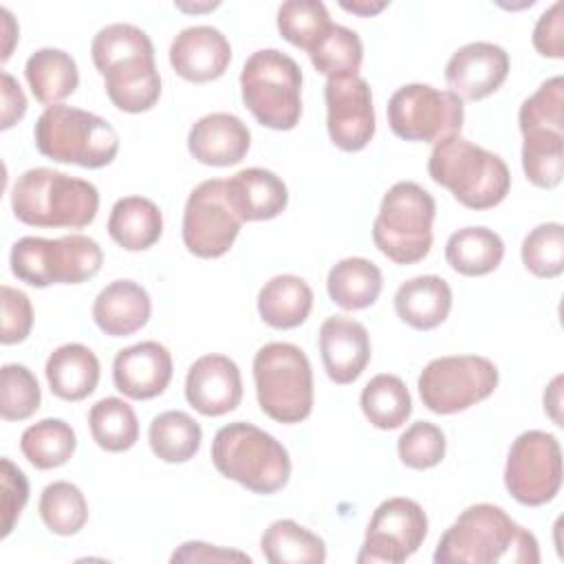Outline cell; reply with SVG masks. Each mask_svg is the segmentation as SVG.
I'll return each instance as SVG.
<instances>
[{
  "mask_svg": "<svg viewBox=\"0 0 564 564\" xmlns=\"http://www.w3.org/2000/svg\"><path fill=\"white\" fill-rule=\"evenodd\" d=\"M251 562V557L247 553L240 551H231V549H223V546H214L207 542H183L174 553H172V562Z\"/></svg>",
  "mask_w": 564,
  "mask_h": 564,
  "instance_id": "c3c4849f",
  "label": "cell"
},
{
  "mask_svg": "<svg viewBox=\"0 0 564 564\" xmlns=\"http://www.w3.org/2000/svg\"><path fill=\"white\" fill-rule=\"evenodd\" d=\"M185 399L203 416H223L240 405V368L227 355L198 357L185 377Z\"/></svg>",
  "mask_w": 564,
  "mask_h": 564,
  "instance_id": "ac0fdd59",
  "label": "cell"
},
{
  "mask_svg": "<svg viewBox=\"0 0 564 564\" xmlns=\"http://www.w3.org/2000/svg\"><path fill=\"white\" fill-rule=\"evenodd\" d=\"M394 311L401 322L416 330L441 326L452 311V289L441 275H416L394 293Z\"/></svg>",
  "mask_w": 564,
  "mask_h": 564,
  "instance_id": "d4e9b609",
  "label": "cell"
},
{
  "mask_svg": "<svg viewBox=\"0 0 564 564\" xmlns=\"http://www.w3.org/2000/svg\"><path fill=\"white\" fill-rule=\"evenodd\" d=\"M260 410L284 425L308 419L313 410V368L306 352L289 341L264 344L253 357Z\"/></svg>",
  "mask_w": 564,
  "mask_h": 564,
  "instance_id": "9c48e42d",
  "label": "cell"
},
{
  "mask_svg": "<svg viewBox=\"0 0 564 564\" xmlns=\"http://www.w3.org/2000/svg\"><path fill=\"white\" fill-rule=\"evenodd\" d=\"M2 335L4 346L20 344L29 337L33 328V306L24 291L2 284Z\"/></svg>",
  "mask_w": 564,
  "mask_h": 564,
  "instance_id": "f6af8a7d",
  "label": "cell"
},
{
  "mask_svg": "<svg viewBox=\"0 0 564 564\" xmlns=\"http://www.w3.org/2000/svg\"><path fill=\"white\" fill-rule=\"evenodd\" d=\"M533 46L540 55L562 59L564 57V18L562 2H553L535 22Z\"/></svg>",
  "mask_w": 564,
  "mask_h": 564,
  "instance_id": "7dc6e473",
  "label": "cell"
},
{
  "mask_svg": "<svg viewBox=\"0 0 564 564\" xmlns=\"http://www.w3.org/2000/svg\"><path fill=\"white\" fill-rule=\"evenodd\" d=\"M148 441L154 456L163 463H187L200 449L203 430L198 421L187 412L167 410L152 419Z\"/></svg>",
  "mask_w": 564,
  "mask_h": 564,
  "instance_id": "d6a6232c",
  "label": "cell"
},
{
  "mask_svg": "<svg viewBox=\"0 0 564 564\" xmlns=\"http://www.w3.org/2000/svg\"><path fill=\"white\" fill-rule=\"evenodd\" d=\"M2 130H9L13 123H18L26 115V97L20 88V84L2 70Z\"/></svg>",
  "mask_w": 564,
  "mask_h": 564,
  "instance_id": "681fc988",
  "label": "cell"
},
{
  "mask_svg": "<svg viewBox=\"0 0 564 564\" xmlns=\"http://www.w3.org/2000/svg\"><path fill=\"white\" fill-rule=\"evenodd\" d=\"M260 551L271 564H322L326 560L324 540L289 518L264 529Z\"/></svg>",
  "mask_w": 564,
  "mask_h": 564,
  "instance_id": "1f68e13d",
  "label": "cell"
},
{
  "mask_svg": "<svg viewBox=\"0 0 564 564\" xmlns=\"http://www.w3.org/2000/svg\"><path fill=\"white\" fill-rule=\"evenodd\" d=\"M522 170L542 189H553L564 172V132L533 130L522 134Z\"/></svg>",
  "mask_w": 564,
  "mask_h": 564,
  "instance_id": "74e56055",
  "label": "cell"
},
{
  "mask_svg": "<svg viewBox=\"0 0 564 564\" xmlns=\"http://www.w3.org/2000/svg\"><path fill=\"white\" fill-rule=\"evenodd\" d=\"M509 75V53L494 42H469L445 64V82L463 101H478L496 93Z\"/></svg>",
  "mask_w": 564,
  "mask_h": 564,
  "instance_id": "e0dca14e",
  "label": "cell"
},
{
  "mask_svg": "<svg viewBox=\"0 0 564 564\" xmlns=\"http://www.w3.org/2000/svg\"><path fill=\"white\" fill-rule=\"evenodd\" d=\"M522 264L535 278H557L564 271V227L560 223H542L533 227L520 247Z\"/></svg>",
  "mask_w": 564,
  "mask_h": 564,
  "instance_id": "60d3db41",
  "label": "cell"
},
{
  "mask_svg": "<svg viewBox=\"0 0 564 564\" xmlns=\"http://www.w3.org/2000/svg\"><path fill=\"white\" fill-rule=\"evenodd\" d=\"M231 62V44L209 24L183 29L170 44V64L178 77L192 84L218 79Z\"/></svg>",
  "mask_w": 564,
  "mask_h": 564,
  "instance_id": "ffe728a7",
  "label": "cell"
},
{
  "mask_svg": "<svg viewBox=\"0 0 564 564\" xmlns=\"http://www.w3.org/2000/svg\"><path fill=\"white\" fill-rule=\"evenodd\" d=\"M306 53L315 70L324 77H348L359 75L364 44L357 31L341 24H330V29Z\"/></svg>",
  "mask_w": 564,
  "mask_h": 564,
  "instance_id": "8d00e7d4",
  "label": "cell"
},
{
  "mask_svg": "<svg viewBox=\"0 0 564 564\" xmlns=\"http://www.w3.org/2000/svg\"><path fill=\"white\" fill-rule=\"evenodd\" d=\"M427 174L436 185L449 189L460 205L476 212L500 205L511 187L507 163L460 134L434 143Z\"/></svg>",
  "mask_w": 564,
  "mask_h": 564,
  "instance_id": "277c9868",
  "label": "cell"
},
{
  "mask_svg": "<svg viewBox=\"0 0 564 564\" xmlns=\"http://www.w3.org/2000/svg\"><path fill=\"white\" fill-rule=\"evenodd\" d=\"M152 315L148 291L134 280H115L93 302L97 328L110 337H128L141 330Z\"/></svg>",
  "mask_w": 564,
  "mask_h": 564,
  "instance_id": "cb8c5ba5",
  "label": "cell"
},
{
  "mask_svg": "<svg viewBox=\"0 0 564 564\" xmlns=\"http://www.w3.org/2000/svg\"><path fill=\"white\" fill-rule=\"evenodd\" d=\"M319 352L330 381L339 386L357 381L372 355L366 326L344 315L326 317L319 326Z\"/></svg>",
  "mask_w": 564,
  "mask_h": 564,
  "instance_id": "44dd1931",
  "label": "cell"
},
{
  "mask_svg": "<svg viewBox=\"0 0 564 564\" xmlns=\"http://www.w3.org/2000/svg\"><path fill=\"white\" fill-rule=\"evenodd\" d=\"M40 518L55 535H75L88 520V502L82 489L68 480H55L42 489Z\"/></svg>",
  "mask_w": 564,
  "mask_h": 564,
  "instance_id": "f35d334b",
  "label": "cell"
},
{
  "mask_svg": "<svg viewBox=\"0 0 564 564\" xmlns=\"http://www.w3.org/2000/svg\"><path fill=\"white\" fill-rule=\"evenodd\" d=\"M562 375H557L551 386L544 390V412L553 419L555 425H564L562 423V414H560V408H562Z\"/></svg>",
  "mask_w": 564,
  "mask_h": 564,
  "instance_id": "f907efd6",
  "label": "cell"
},
{
  "mask_svg": "<svg viewBox=\"0 0 564 564\" xmlns=\"http://www.w3.org/2000/svg\"><path fill=\"white\" fill-rule=\"evenodd\" d=\"M33 139L42 156L88 170L110 165L119 152V134L106 119L64 104L48 106L37 117Z\"/></svg>",
  "mask_w": 564,
  "mask_h": 564,
  "instance_id": "8992f818",
  "label": "cell"
},
{
  "mask_svg": "<svg viewBox=\"0 0 564 564\" xmlns=\"http://www.w3.org/2000/svg\"><path fill=\"white\" fill-rule=\"evenodd\" d=\"M383 289L381 271L368 258H344L328 271V297L344 311H361L372 306Z\"/></svg>",
  "mask_w": 564,
  "mask_h": 564,
  "instance_id": "4dcf8cb0",
  "label": "cell"
},
{
  "mask_svg": "<svg viewBox=\"0 0 564 564\" xmlns=\"http://www.w3.org/2000/svg\"><path fill=\"white\" fill-rule=\"evenodd\" d=\"M386 115L390 130L399 139L438 143L460 134L465 106L452 90L430 84H405L388 99Z\"/></svg>",
  "mask_w": 564,
  "mask_h": 564,
  "instance_id": "7c38bea8",
  "label": "cell"
},
{
  "mask_svg": "<svg viewBox=\"0 0 564 564\" xmlns=\"http://www.w3.org/2000/svg\"><path fill=\"white\" fill-rule=\"evenodd\" d=\"M93 441L106 452H126L139 441V421L132 405L119 397L99 399L88 410Z\"/></svg>",
  "mask_w": 564,
  "mask_h": 564,
  "instance_id": "d590c367",
  "label": "cell"
},
{
  "mask_svg": "<svg viewBox=\"0 0 564 564\" xmlns=\"http://www.w3.org/2000/svg\"><path fill=\"white\" fill-rule=\"evenodd\" d=\"M42 390L35 375L22 364H4L0 370V414L4 421H24L37 412Z\"/></svg>",
  "mask_w": 564,
  "mask_h": 564,
  "instance_id": "b9f144b4",
  "label": "cell"
},
{
  "mask_svg": "<svg viewBox=\"0 0 564 564\" xmlns=\"http://www.w3.org/2000/svg\"><path fill=\"white\" fill-rule=\"evenodd\" d=\"M225 183L229 205L242 223L271 220L286 209L289 189L271 170L247 167Z\"/></svg>",
  "mask_w": 564,
  "mask_h": 564,
  "instance_id": "603a6c76",
  "label": "cell"
},
{
  "mask_svg": "<svg viewBox=\"0 0 564 564\" xmlns=\"http://www.w3.org/2000/svg\"><path fill=\"white\" fill-rule=\"evenodd\" d=\"M101 262V247L84 234L55 240L24 236L13 242L9 253L11 273L35 289L48 284H82L99 273Z\"/></svg>",
  "mask_w": 564,
  "mask_h": 564,
  "instance_id": "30bf717a",
  "label": "cell"
},
{
  "mask_svg": "<svg viewBox=\"0 0 564 564\" xmlns=\"http://www.w3.org/2000/svg\"><path fill=\"white\" fill-rule=\"evenodd\" d=\"M505 487L524 507L551 502L562 487L560 441L542 430L522 432L507 454Z\"/></svg>",
  "mask_w": 564,
  "mask_h": 564,
  "instance_id": "4fadbf2b",
  "label": "cell"
},
{
  "mask_svg": "<svg viewBox=\"0 0 564 564\" xmlns=\"http://www.w3.org/2000/svg\"><path fill=\"white\" fill-rule=\"evenodd\" d=\"M445 434L430 421L412 423L397 441V454L410 469H432L445 458Z\"/></svg>",
  "mask_w": 564,
  "mask_h": 564,
  "instance_id": "ee69618b",
  "label": "cell"
},
{
  "mask_svg": "<svg viewBox=\"0 0 564 564\" xmlns=\"http://www.w3.org/2000/svg\"><path fill=\"white\" fill-rule=\"evenodd\" d=\"M313 308V291L300 275L282 273L264 282L258 293V313L262 322L278 330L297 328Z\"/></svg>",
  "mask_w": 564,
  "mask_h": 564,
  "instance_id": "83f0119b",
  "label": "cell"
},
{
  "mask_svg": "<svg viewBox=\"0 0 564 564\" xmlns=\"http://www.w3.org/2000/svg\"><path fill=\"white\" fill-rule=\"evenodd\" d=\"M24 77L40 104L55 106L70 97L79 84V70L70 53L62 48H37L24 64Z\"/></svg>",
  "mask_w": 564,
  "mask_h": 564,
  "instance_id": "f1b7e54d",
  "label": "cell"
},
{
  "mask_svg": "<svg viewBox=\"0 0 564 564\" xmlns=\"http://www.w3.org/2000/svg\"><path fill=\"white\" fill-rule=\"evenodd\" d=\"M359 405L377 430H397L412 414V397L397 375H375L361 390Z\"/></svg>",
  "mask_w": 564,
  "mask_h": 564,
  "instance_id": "836d02e7",
  "label": "cell"
},
{
  "mask_svg": "<svg viewBox=\"0 0 564 564\" xmlns=\"http://www.w3.org/2000/svg\"><path fill=\"white\" fill-rule=\"evenodd\" d=\"M242 220L229 205L227 183L207 178L196 185L183 209V245L196 258L225 256L240 234Z\"/></svg>",
  "mask_w": 564,
  "mask_h": 564,
  "instance_id": "5bb4252c",
  "label": "cell"
},
{
  "mask_svg": "<svg viewBox=\"0 0 564 564\" xmlns=\"http://www.w3.org/2000/svg\"><path fill=\"white\" fill-rule=\"evenodd\" d=\"M13 216L29 227L90 225L99 212V192L90 181L53 167H31L11 187Z\"/></svg>",
  "mask_w": 564,
  "mask_h": 564,
  "instance_id": "3957f363",
  "label": "cell"
},
{
  "mask_svg": "<svg viewBox=\"0 0 564 564\" xmlns=\"http://www.w3.org/2000/svg\"><path fill=\"white\" fill-rule=\"evenodd\" d=\"M212 463L220 476L260 496L280 491L291 476L286 447L269 432L245 421H234L216 432Z\"/></svg>",
  "mask_w": 564,
  "mask_h": 564,
  "instance_id": "5b68a950",
  "label": "cell"
},
{
  "mask_svg": "<svg viewBox=\"0 0 564 564\" xmlns=\"http://www.w3.org/2000/svg\"><path fill=\"white\" fill-rule=\"evenodd\" d=\"M330 24L328 9L319 0H286L278 9L280 35L304 51H308Z\"/></svg>",
  "mask_w": 564,
  "mask_h": 564,
  "instance_id": "ab89813d",
  "label": "cell"
},
{
  "mask_svg": "<svg viewBox=\"0 0 564 564\" xmlns=\"http://www.w3.org/2000/svg\"><path fill=\"white\" fill-rule=\"evenodd\" d=\"M339 7L348 13L361 15V18H370L379 11H383L388 7V2H339Z\"/></svg>",
  "mask_w": 564,
  "mask_h": 564,
  "instance_id": "816d5d0a",
  "label": "cell"
},
{
  "mask_svg": "<svg viewBox=\"0 0 564 564\" xmlns=\"http://www.w3.org/2000/svg\"><path fill=\"white\" fill-rule=\"evenodd\" d=\"M505 258L502 238L487 227H463L447 238V264L467 278H478L496 271Z\"/></svg>",
  "mask_w": 564,
  "mask_h": 564,
  "instance_id": "f546056e",
  "label": "cell"
},
{
  "mask_svg": "<svg viewBox=\"0 0 564 564\" xmlns=\"http://www.w3.org/2000/svg\"><path fill=\"white\" fill-rule=\"evenodd\" d=\"M44 375L57 399L82 401L99 383V359L84 344H64L48 355Z\"/></svg>",
  "mask_w": 564,
  "mask_h": 564,
  "instance_id": "484cf974",
  "label": "cell"
},
{
  "mask_svg": "<svg viewBox=\"0 0 564 564\" xmlns=\"http://www.w3.org/2000/svg\"><path fill=\"white\" fill-rule=\"evenodd\" d=\"M434 216L432 194L414 181H399L383 194L372 242L394 264H414L432 249Z\"/></svg>",
  "mask_w": 564,
  "mask_h": 564,
  "instance_id": "ba28073f",
  "label": "cell"
},
{
  "mask_svg": "<svg viewBox=\"0 0 564 564\" xmlns=\"http://www.w3.org/2000/svg\"><path fill=\"white\" fill-rule=\"evenodd\" d=\"M251 145V132L242 119L229 112H209L200 117L187 134L189 154L214 167L240 163Z\"/></svg>",
  "mask_w": 564,
  "mask_h": 564,
  "instance_id": "7402d4cb",
  "label": "cell"
},
{
  "mask_svg": "<svg viewBox=\"0 0 564 564\" xmlns=\"http://www.w3.org/2000/svg\"><path fill=\"white\" fill-rule=\"evenodd\" d=\"M112 381L128 399H154L172 381V355L159 341H139L121 348L112 361Z\"/></svg>",
  "mask_w": 564,
  "mask_h": 564,
  "instance_id": "d6986e66",
  "label": "cell"
},
{
  "mask_svg": "<svg viewBox=\"0 0 564 564\" xmlns=\"http://www.w3.org/2000/svg\"><path fill=\"white\" fill-rule=\"evenodd\" d=\"M90 57L112 106L132 115L156 106L161 75L154 64V44L143 29L128 22L101 26L90 42Z\"/></svg>",
  "mask_w": 564,
  "mask_h": 564,
  "instance_id": "6da1fadb",
  "label": "cell"
},
{
  "mask_svg": "<svg viewBox=\"0 0 564 564\" xmlns=\"http://www.w3.org/2000/svg\"><path fill=\"white\" fill-rule=\"evenodd\" d=\"M242 104L256 121L271 130H293L302 117V68L278 51L251 53L240 70Z\"/></svg>",
  "mask_w": 564,
  "mask_h": 564,
  "instance_id": "52a82bcc",
  "label": "cell"
},
{
  "mask_svg": "<svg viewBox=\"0 0 564 564\" xmlns=\"http://www.w3.org/2000/svg\"><path fill=\"white\" fill-rule=\"evenodd\" d=\"M0 480H2V538H7L13 531V524L18 522L26 500H29V480L24 471L13 465L9 458L0 460Z\"/></svg>",
  "mask_w": 564,
  "mask_h": 564,
  "instance_id": "bcb514c9",
  "label": "cell"
},
{
  "mask_svg": "<svg viewBox=\"0 0 564 564\" xmlns=\"http://www.w3.org/2000/svg\"><path fill=\"white\" fill-rule=\"evenodd\" d=\"M108 234L126 251H145L163 234V214L145 196H123L110 209Z\"/></svg>",
  "mask_w": 564,
  "mask_h": 564,
  "instance_id": "4316f807",
  "label": "cell"
},
{
  "mask_svg": "<svg viewBox=\"0 0 564 564\" xmlns=\"http://www.w3.org/2000/svg\"><path fill=\"white\" fill-rule=\"evenodd\" d=\"M427 535V516L423 507L412 498H388L383 500L368 527L366 540L357 555L359 564H401L419 551Z\"/></svg>",
  "mask_w": 564,
  "mask_h": 564,
  "instance_id": "9a60e30c",
  "label": "cell"
},
{
  "mask_svg": "<svg viewBox=\"0 0 564 564\" xmlns=\"http://www.w3.org/2000/svg\"><path fill=\"white\" fill-rule=\"evenodd\" d=\"M77 447L75 430L62 419H42L20 436V452L35 469H55L70 460Z\"/></svg>",
  "mask_w": 564,
  "mask_h": 564,
  "instance_id": "e575fe53",
  "label": "cell"
},
{
  "mask_svg": "<svg viewBox=\"0 0 564 564\" xmlns=\"http://www.w3.org/2000/svg\"><path fill=\"white\" fill-rule=\"evenodd\" d=\"M326 128L344 152L364 150L375 137V106L370 84L361 75L330 77L324 86Z\"/></svg>",
  "mask_w": 564,
  "mask_h": 564,
  "instance_id": "2e32d148",
  "label": "cell"
},
{
  "mask_svg": "<svg viewBox=\"0 0 564 564\" xmlns=\"http://www.w3.org/2000/svg\"><path fill=\"white\" fill-rule=\"evenodd\" d=\"M416 388L430 412L456 414L494 394L498 368L480 355L436 357L421 370Z\"/></svg>",
  "mask_w": 564,
  "mask_h": 564,
  "instance_id": "8fae6325",
  "label": "cell"
},
{
  "mask_svg": "<svg viewBox=\"0 0 564 564\" xmlns=\"http://www.w3.org/2000/svg\"><path fill=\"white\" fill-rule=\"evenodd\" d=\"M436 564H538L540 546L531 531L513 522L505 509L478 502L460 511L445 529L436 551Z\"/></svg>",
  "mask_w": 564,
  "mask_h": 564,
  "instance_id": "7a4b0ae2",
  "label": "cell"
},
{
  "mask_svg": "<svg viewBox=\"0 0 564 564\" xmlns=\"http://www.w3.org/2000/svg\"><path fill=\"white\" fill-rule=\"evenodd\" d=\"M520 132L551 130L564 132V79L555 75L540 84V88L527 97L518 112Z\"/></svg>",
  "mask_w": 564,
  "mask_h": 564,
  "instance_id": "7bdbcfd3",
  "label": "cell"
}]
</instances>
